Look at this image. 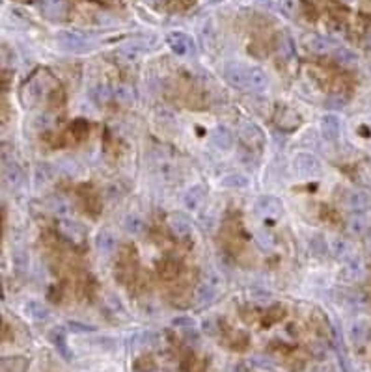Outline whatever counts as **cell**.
I'll return each mask as SVG.
<instances>
[{
    "label": "cell",
    "instance_id": "obj_1",
    "mask_svg": "<svg viewBox=\"0 0 371 372\" xmlns=\"http://www.w3.org/2000/svg\"><path fill=\"white\" fill-rule=\"evenodd\" d=\"M52 88V78L51 74L43 71V73H35L23 88V103L24 106H34L38 101L43 99L49 90Z\"/></svg>",
    "mask_w": 371,
    "mask_h": 372
},
{
    "label": "cell",
    "instance_id": "obj_2",
    "mask_svg": "<svg viewBox=\"0 0 371 372\" xmlns=\"http://www.w3.org/2000/svg\"><path fill=\"white\" fill-rule=\"evenodd\" d=\"M255 212L259 214L261 218H265V220H280L282 218V212H284V206H282V201L278 197H274V195H259L257 199H255Z\"/></svg>",
    "mask_w": 371,
    "mask_h": 372
},
{
    "label": "cell",
    "instance_id": "obj_3",
    "mask_svg": "<svg viewBox=\"0 0 371 372\" xmlns=\"http://www.w3.org/2000/svg\"><path fill=\"white\" fill-rule=\"evenodd\" d=\"M274 123L278 129L285 132H293L302 125V117L296 110L285 106V104H278L276 112H274Z\"/></svg>",
    "mask_w": 371,
    "mask_h": 372
},
{
    "label": "cell",
    "instance_id": "obj_4",
    "mask_svg": "<svg viewBox=\"0 0 371 372\" xmlns=\"http://www.w3.org/2000/svg\"><path fill=\"white\" fill-rule=\"evenodd\" d=\"M56 39L65 51L69 52H86L90 51V41L84 34L81 32H71V30H60L56 34Z\"/></svg>",
    "mask_w": 371,
    "mask_h": 372
},
{
    "label": "cell",
    "instance_id": "obj_5",
    "mask_svg": "<svg viewBox=\"0 0 371 372\" xmlns=\"http://www.w3.org/2000/svg\"><path fill=\"white\" fill-rule=\"evenodd\" d=\"M293 170L301 177H312L321 172V162L312 153H296L293 158Z\"/></svg>",
    "mask_w": 371,
    "mask_h": 372
},
{
    "label": "cell",
    "instance_id": "obj_6",
    "mask_svg": "<svg viewBox=\"0 0 371 372\" xmlns=\"http://www.w3.org/2000/svg\"><path fill=\"white\" fill-rule=\"evenodd\" d=\"M224 76L230 86L243 90L248 86V67L241 62H226L224 63Z\"/></svg>",
    "mask_w": 371,
    "mask_h": 372
},
{
    "label": "cell",
    "instance_id": "obj_7",
    "mask_svg": "<svg viewBox=\"0 0 371 372\" xmlns=\"http://www.w3.org/2000/svg\"><path fill=\"white\" fill-rule=\"evenodd\" d=\"M239 138H241L248 147L261 149L263 145H265L263 131L255 125L254 121H243V123L239 125Z\"/></svg>",
    "mask_w": 371,
    "mask_h": 372
},
{
    "label": "cell",
    "instance_id": "obj_8",
    "mask_svg": "<svg viewBox=\"0 0 371 372\" xmlns=\"http://www.w3.org/2000/svg\"><path fill=\"white\" fill-rule=\"evenodd\" d=\"M58 229L60 233L71 240L73 244H81L84 238H86V229H84V225L75 220H69V218H62L58 222Z\"/></svg>",
    "mask_w": 371,
    "mask_h": 372
},
{
    "label": "cell",
    "instance_id": "obj_9",
    "mask_svg": "<svg viewBox=\"0 0 371 372\" xmlns=\"http://www.w3.org/2000/svg\"><path fill=\"white\" fill-rule=\"evenodd\" d=\"M166 43H168V47L172 49V52L174 54H177V56H185V54H189V52H194V43L191 41V37L187 34H183V32H170L168 35H166Z\"/></svg>",
    "mask_w": 371,
    "mask_h": 372
},
{
    "label": "cell",
    "instance_id": "obj_10",
    "mask_svg": "<svg viewBox=\"0 0 371 372\" xmlns=\"http://www.w3.org/2000/svg\"><path fill=\"white\" fill-rule=\"evenodd\" d=\"M371 229V216L362 212H353V216L347 220V231L354 236H364Z\"/></svg>",
    "mask_w": 371,
    "mask_h": 372
},
{
    "label": "cell",
    "instance_id": "obj_11",
    "mask_svg": "<svg viewBox=\"0 0 371 372\" xmlns=\"http://www.w3.org/2000/svg\"><path fill=\"white\" fill-rule=\"evenodd\" d=\"M2 177H4L6 186H10L12 190H17L24 183V172L13 160L2 164Z\"/></svg>",
    "mask_w": 371,
    "mask_h": 372
},
{
    "label": "cell",
    "instance_id": "obj_12",
    "mask_svg": "<svg viewBox=\"0 0 371 372\" xmlns=\"http://www.w3.org/2000/svg\"><path fill=\"white\" fill-rule=\"evenodd\" d=\"M343 203H345V206H347L349 211L362 212L369 206L371 199H369V195L364 194V192H360V190H349V192H345Z\"/></svg>",
    "mask_w": 371,
    "mask_h": 372
},
{
    "label": "cell",
    "instance_id": "obj_13",
    "mask_svg": "<svg viewBox=\"0 0 371 372\" xmlns=\"http://www.w3.org/2000/svg\"><path fill=\"white\" fill-rule=\"evenodd\" d=\"M328 250H330L332 257L342 261V263H347V261H351L354 257L353 246L347 240H343V238H332L330 244H328Z\"/></svg>",
    "mask_w": 371,
    "mask_h": 372
},
{
    "label": "cell",
    "instance_id": "obj_14",
    "mask_svg": "<svg viewBox=\"0 0 371 372\" xmlns=\"http://www.w3.org/2000/svg\"><path fill=\"white\" fill-rule=\"evenodd\" d=\"M168 227H170V231H172L175 236H179V238H187V236L191 235V222H189V218H187L185 214H181V212L170 214Z\"/></svg>",
    "mask_w": 371,
    "mask_h": 372
},
{
    "label": "cell",
    "instance_id": "obj_15",
    "mask_svg": "<svg viewBox=\"0 0 371 372\" xmlns=\"http://www.w3.org/2000/svg\"><path fill=\"white\" fill-rule=\"evenodd\" d=\"M211 142L220 151H230L233 147V134L228 127H215L211 132Z\"/></svg>",
    "mask_w": 371,
    "mask_h": 372
},
{
    "label": "cell",
    "instance_id": "obj_16",
    "mask_svg": "<svg viewBox=\"0 0 371 372\" xmlns=\"http://www.w3.org/2000/svg\"><path fill=\"white\" fill-rule=\"evenodd\" d=\"M340 132H342V125H340V119L336 115H323V119H321V134H323V138L328 140V142H336L340 138Z\"/></svg>",
    "mask_w": 371,
    "mask_h": 372
},
{
    "label": "cell",
    "instance_id": "obj_17",
    "mask_svg": "<svg viewBox=\"0 0 371 372\" xmlns=\"http://www.w3.org/2000/svg\"><path fill=\"white\" fill-rule=\"evenodd\" d=\"M306 47L313 52V54H328V52L336 51V49H334V41L325 37V35H319V34L308 35Z\"/></svg>",
    "mask_w": 371,
    "mask_h": 372
},
{
    "label": "cell",
    "instance_id": "obj_18",
    "mask_svg": "<svg viewBox=\"0 0 371 372\" xmlns=\"http://www.w3.org/2000/svg\"><path fill=\"white\" fill-rule=\"evenodd\" d=\"M54 179H56V170H54V166H51L49 162H40V164L34 168V183L38 188L51 184Z\"/></svg>",
    "mask_w": 371,
    "mask_h": 372
},
{
    "label": "cell",
    "instance_id": "obj_19",
    "mask_svg": "<svg viewBox=\"0 0 371 372\" xmlns=\"http://www.w3.org/2000/svg\"><path fill=\"white\" fill-rule=\"evenodd\" d=\"M269 86V76L261 67H248V86L252 92L261 93Z\"/></svg>",
    "mask_w": 371,
    "mask_h": 372
},
{
    "label": "cell",
    "instance_id": "obj_20",
    "mask_svg": "<svg viewBox=\"0 0 371 372\" xmlns=\"http://www.w3.org/2000/svg\"><path fill=\"white\" fill-rule=\"evenodd\" d=\"M216 296H218V285H213V283L205 281V283H202V285L198 286L196 304L200 307H207V305H211L215 302Z\"/></svg>",
    "mask_w": 371,
    "mask_h": 372
},
{
    "label": "cell",
    "instance_id": "obj_21",
    "mask_svg": "<svg viewBox=\"0 0 371 372\" xmlns=\"http://www.w3.org/2000/svg\"><path fill=\"white\" fill-rule=\"evenodd\" d=\"M205 188H203L202 184H194L191 188L187 190L185 195H183V203L189 211H196L198 206L202 205L203 201H205Z\"/></svg>",
    "mask_w": 371,
    "mask_h": 372
},
{
    "label": "cell",
    "instance_id": "obj_22",
    "mask_svg": "<svg viewBox=\"0 0 371 372\" xmlns=\"http://www.w3.org/2000/svg\"><path fill=\"white\" fill-rule=\"evenodd\" d=\"M49 339H51V343L54 344V348L58 350V354L64 357L65 361H69L73 355H71V350L67 346V341H65V332L64 327H54L51 333H49Z\"/></svg>",
    "mask_w": 371,
    "mask_h": 372
},
{
    "label": "cell",
    "instance_id": "obj_23",
    "mask_svg": "<svg viewBox=\"0 0 371 372\" xmlns=\"http://www.w3.org/2000/svg\"><path fill=\"white\" fill-rule=\"evenodd\" d=\"M334 348H336L338 361H340V366H342L343 372H353L351 370V363H349L347 357V350H345V343H343V335L340 332V327L334 324Z\"/></svg>",
    "mask_w": 371,
    "mask_h": 372
},
{
    "label": "cell",
    "instance_id": "obj_24",
    "mask_svg": "<svg viewBox=\"0 0 371 372\" xmlns=\"http://www.w3.org/2000/svg\"><path fill=\"white\" fill-rule=\"evenodd\" d=\"M95 247L99 250V253L110 255V253L116 252V247H118L116 236L112 235L110 231H101V233L95 236Z\"/></svg>",
    "mask_w": 371,
    "mask_h": 372
},
{
    "label": "cell",
    "instance_id": "obj_25",
    "mask_svg": "<svg viewBox=\"0 0 371 372\" xmlns=\"http://www.w3.org/2000/svg\"><path fill=\"white\" fill-rule=\"evenodd\" d=\"M47 209L58 218H67V214L71 212V205L69 201L64 199L62 195H52L47 199Z\"/></svg>",
    "mask_w": 371,
    "mask_h": 372
},
{
    "label": "cell",
    "instance_id": "obj_26",
    "mask_svg": "<svg viewBox=\"0 0 371 372\" xmlns=\"http://www.w3.org/2000/svg\"><path fill=\"white\" fill-rule=\"evenodd\" d=\"M90 97L95 104L99 106H104V104H108L114 97V92L110 90V86H106V84H97V86H93L90 90Z\"/></svg>",
    "mask_w": 371,
    "mask_h": 372
},
{
    "label": "cell",
    "instance_id": "obj_27",
    "mask_svg": "<svg viewBox=\"0 0 371 372\" xmlns=\"http://www.w3.org/2000/svg\"><path fill=\"white\" fill-rule=\"evenodd\" d=\"M371 337V327L365 320L354 322L353 327H351V339L354 341V344H364L367 343Z\"/></svg>",
    "mask_w": 371,
    "mask_h": 372
},
{
    "label": "cell",
    "instance_id": "obj_28",
    "mask_svg": "<svg viewBox=\"0 0 371 372\" xmlns=\"http://www.w3.org/2000/svg\"><path fill=\"white\" fill-rule=\"evenodd\" d=\"M123 229L127 231L129 235L133 236H142L145 233V223L144 220L136 214H129L125 220H123Z\"/></svg>",
    "mask_w": 371,
    "mask_h": 372
},
{
    "label": "cell",
    "instance_id": "obj_29",
    "mask_svg": "<svg viewBox=\"0 0 371 372\" xmlns=\"http://www.w3.org/2000/svg\"><path fill=\"white\" fill-rule=\"evenodd\" d=\"M114 99H116V103L123 104V106H131V104L136 103V92L127 84H122V86H116V90H114Z\"/></svg>",
    "mask_w": 371,
    "mask_h": 372
},
{
    "label": "cell",
    "instance_id": "obj_30",
    "mask_svg": "<svg viewBox=\"0 0 371 372\" xmlns=\"http://www.w3.org/2000/svg\"><path fill=\"white\" fill-rule=\"evenodd\" d=\"M24 311H26V315L32 316V318L38 322H43L49 318V309H47L41 302H35V300L26 302V304H24Z\"/></svg>",
    "mask_w": 371,
    "mask_h": 372
},
{
    "label": "cell",
    "instance_id": "obj_31",
    "mask_svg": "<svg viewBox=\"0 0 371 372\" xmlns=\"http://www.w3.org/2000/svg\"><path fill=\"white\" fill-rule=\"evenodd\" d=\"M43 13L49 19H62L65 15V2L64 0H45Z\"/></svg>",
    "mask_w": 371,
    "mask_h": 372
},
{
    "label": "cell",
    "instance_id": "obj_32",
    "mask_svg": "<svg viewBox=\"0 0 371 372\" xmlns=\"http://www.w3.org/2000/svg\"><path fill=\"white\" fill-rule=\"evenodd\" d=\"M334 60L343 67H353V65L358 63V56L351 49H345V47H338L334 51Z\"/></svg>",
    "mask_w": 371,
    "mask_h": 372
},
{
    "label": "cell",
    "instance_id": "obj_33",
    "mask_svg": "<svg viewBox=\"0 0 371 372\" xmlns=\"http://www.w3.org/2000/svg\"><path fill=\"white\" fill-rule=\"evenodd\" d=\"M220 184L224 188L241 190V188H246V186H248V177L243 175V173H230L226 177H222Z\"/></svg>",
    "mask_w": 371,
    "mask_h": 372
},
{
    "label": "cell",
    "instance_id": "obj_34",
    "mask_svg": "<svg viewBox=\"0 0 371 372\" xmlns=\"http://www.w3.org/2000/svg\"><path fill=\"white\" fill-rule=\"evenodd\" d=\"M362 274H364L362 264H360L354 257L343 264L342 275H343V279H345V281H356V279H360V277H362Z\"/></svg>",
    "mask_w": 371,
    "mask_h": 372
},
{
    "label": "cell",
    "instance_id": "obj_35",
    "mask_svg": "<svg viewBox=\"0 0 371 372\" xmlns=\"http://www.w3.org/2000/svg\"><path fill=\"white\" fill-rule=\"evenodd\" d=\"M159 274H161L163 279H174V277H177V274H179V263L170 261V259L161 261V263H159Z\"/></svg>",
    "mask_w": 371,
    "mask_h": 372
},
{
    "label": "cell",
    "instance_id": "obj_36",
    "mask_svg": "<svg viewBox=\"0 0 371 372\" xmlns=\"http://www.w3.org/2000/svg\"><path fill=\"white\" fill-rule=\"evenodd\" d=\"M347 103H349L347 95H343V93H330L325 101V106L328 110H342L347 106Z\"/></svg>",
    "mask_w": 371,
    "mask_h": 372
},
{
    "label": "cell",
    "instance_id": "obj_37",
    "mask_svg": "<svg viewBox=\"0 0 371 372\" xmlns=\"http://www.w3.org/2000/svg\"><path fill=\"white\" fill-rule=\"evenodd\" d=\"M278 51L284 60H293V58H295V43H293V39H291L289 35H284V37L280 39Z\"/></svg>",
    "mask_w": 371,
    "mask_h": 372
},
{
    "label": "cell",
    "instance_id": "obj_38",
    "mask_svg": "<svg viewBox=\"0 0 371 372\" xmlns=\"http://www.w3.org/2000/svg\"><path fill=\"white\" fill-rule=\"evenodd\" d=\"M310 252H312V255H315V257L323 259L330 250H328L326 242L323 240L321 236H313L312 240H310Z\"/></svg>",
    "mask_w": 371,
    "mask_h": 372
},
{
    "label": "cell",
    "instance_id": "obj_39",
    "mask_svg": "<svg viewBox=\"0 0 371 372\" xmlns=\"http://www.w3.org/2000/svg\"><path fill=\"white\" fill-rule=\"evenodd\" d=\"M255 242H257V246L261 247V250H265V252H271V250H274V238L273 235L269 233V231L261 229L255 233Z\"/></svg>",
    "mask_w": 371,
    "mask_h": 372
},
{
    "label": "cell",
    "instance_id": "obj_40",
    "mask_svg": "<svg viewBox=\"0 0 371 372\" xmlns=\"http://www.w3.org/2000/svg\"><path fill=\"white\" fill-rule=\"evenodd\" d=\"M13 266L17 270L19 274H24L26 268H28V255L23 252V250H17L13 253Z\"/></svg>",
    "mask_w": 371,
    "mask_h": 372
},
{
    "label": "cell",
    "instance_id": "obj_41",
    "mask_svg": "<svg viewBox=\"0 0 371 372\" xmlns=\"http://www.w3.org/2000/svg\"><path fill=\"white\" fill-rule=\"evenodd\" d=\"M280 10L287 17H295L296 10H299V0H280Z\"/></svg>",
    "mask_w": 371,
    "mask_h": 372
},
{
    "label": "cell",
    "instance_id": "obj_42",
    "mask_svg": "<svg viewBox=\"0 0 371 372\" xmlns=\"http://www.w3.org/2000/svg\"><path fill=\"white\" fill-rule=\"evenodd\" d=\"M67 327H69V332H73V333H90V332H95V326H88V324H82V322H75V320H69V322H67Z\"/></svg>",
    "mask_w": 371,
    "mask_h": 372
},
{
    "label": "cell",
    "instance_id": "obj_43",
    "mask_svg": "<svg viewBox=\"0 0 371 372\" xmlns=\"http://www.w3.org/2000/svg\"><path fill=\"white\" fill-rule=\"evenodd\" d=\"M252 363H254L255 366H259V368H273L274 363L269 357H265V355H254L252 357Z\"/></svg>",
    "mask_w": 371,
    "mask_h": 372
},
{
    "label": "cell",
    "instance_id": "obj_44",
    "mask_svg": "<svg viewBox=\"0 0 371 372\" xmlns=\"http://www.w3.org/2000/svg\"><path fill=\"white\" fill-rule=\"evenodd\" d=\"M52 121H54V115L52 114H41L38 119H35V127H40V129H49L52 125Z\"/></svg>",
    "mask_w": 371,
    "mask_h": 372
},
{
    "label": "cell",
    "instance_id": "obj_45",
    "mask_svg": "<svg viewBox=\"0 0 371 372\" xmlns=\"http://www.w3.org/2000/svg\"><path fill=\"white\" fill-rule=\"evenodd\" d=\"M273 298V294L267 291H259V288H255V291H252V300H255V302H261V304H267L269 300Z\"/></svg>",
    "mask_w": 371,
    "mask_h": 372
},
{
    "label": "cell",
    "instance_id": "obj_46",
    "mask_svg": "<svg viewBox=\"0 0 371 372\" xmlns=\"http://www.w3.org/2000/svg\"><path fill=\"white\" fill-rule=\"evenodd\" d=\"M172 324H174L175 327H194L196 322L192 320V318H189V316H177V318L172 320Z\"/></svg>",
    "mask_w": 371,
    "mask_h": 372
},
{
    "label": "cell",
    "instance_id": "obj_47",
    "mask_svg": "<svg viewBox=\"0 0 371 372\" xmlns=\"http://www.w3.org/2000/svg\"><path fill=\"white\" fill-rule=\"evenodd\" d=\"M203 329L213 335V333H215V326H213V320H205V322H203Z\"/></svg>",
    "mask_w": 371,
    "mask_h": 372
},
{
    "label": "cell",
    "instance_id": "obj_48",
    "mask_svg": "<svg viewBox=\"0 0 371 372\" xmlns=\"http://www.w3.org/2000/svg\"><path fill=\"white\" fill-rule=\"evenodd\" d=\"M257 4H259L261 8H273V2H271V0H257Z\"/></svg>",
    "mask_w": 371,
    "mask_h": 372
},
{
    "label": "cell",
    "instance_id": "obj_49",
    "mask_svg": "<svg viewBox=\"0 0 371 372\" xmlns=\"http://www.w3.org/2000/svg\"><path fill=\"white\" fill-rule=\"evenodd\" d=\"M367 49H369V51H371V32H369V34H367Z\"/></svg>",
    "mask_w": 371,
    "mask_h": 372
},
{
    "label": "cell",
    "instance_id": "obj_50",
    "mask_svg": "<svg viewBox=\"0 0 371 372\" xmlns=\"http://www.w3.org/2000/svg\"><path fill=\"white\" fill-rule=\"evenodd\" d=\"M147 2H151V4H161L163 0H147Z\"/></svg>",
    "mask_w": 371,
    "mask_h": 372
},
{
    "label": "cell",
    "instance_id": "obj_51",
    "mask_svg": "<svg viewBox=\"0 0 371 372\" xmlns=\"http://www.w3.org/2000/svg\"><path fill=\"white\" fill-rule=\"evenodd\" d=\"M207 2H211V4H218V2H222V0H207Z\"/></svg>",
    "mask_w": 371,
    "mask_h": 372
},
{
    "label": "cell",
    "instance_id": "obj_52",
    "mask_svg": "<svg viewBox=\"0 0 371 372\" xmlns=\"http://www.w3.org/2000/svg\"><path fill=\"white\" fill-rule=\"evenodd\" d=\"M369 247H371V238H369Z\"/></svg>",
    "mask_w": 371,
    "mask_h": 372
}]
</instances>
